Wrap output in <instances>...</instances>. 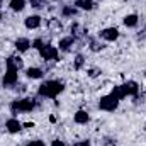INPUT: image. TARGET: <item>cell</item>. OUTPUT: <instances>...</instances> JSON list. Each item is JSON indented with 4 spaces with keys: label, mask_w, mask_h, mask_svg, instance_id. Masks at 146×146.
<instances>
[{
    "label": "cell",
    "mask_w": 146,
    "mask_h": 146,
    "mask_svg": "<svg viewBox=\"0 0 146 146\" xmlns=\"http://www.w3.org/2000/svg\"><path fill=\"white\" fill-rule=\"evenodd\" d=\"M36 107V100L34 99H21L12 102V110L14 112H29Z\"/></svg>",
    "instance_id": "cell-2"
},
{
    "label": "cell",
    "mask_w": 146,
    "mask_h": 146,
    "mask_svg": "<svg viewBox=\"0 0 146 146\" xmlns=\"http://www.w3.org/2000/svg\"><path fill=\"white\" fill-rule=\"evenodd\" d=\"M39 53H41V56H42L44 60H54V58H56V54H58V49H56L54 46L44 44V46L39 49Z\"/></svg>",
    "instance_id": "cell-4"
},
{
    "label": "cell",
    "mask_w": 146,
    "mask_h": 146,
    "mask_svg": "<svg viewBox=\"0 0 146 146\" xmlns=\"http://www.w3.org/2000/svg\"><path fill=\"white\" fill-rule=\"evenodd\" d=\"M124 90H126L127 95H138L139 87H138L136 82H127V83H124Z\"/></svg>",
    "instance_id": "cell-11"
},
{
    "label": "cell",
    "mask_w": 146,
    "mask_h": 146,
    "mask_svg": "<svg viewBox=\"0 0 146 146\" xmlns=\"http://www.w3.org/2000/svg\"><path fill=\"white\" fill-rule=\"evenodd\" d=\"M100 36H102V39H106V41H115L119 37V31L115 27H107V29H104L100 33Z\"/></svg>",
    "instance_id": "cell-5"
},
{
    "label": "cell",
    "mask_w": 146,
    "mask_h": 146,
    "mask_svg": "<svg viewBox=\"0 0 146 146\" xmlns=\"http://www.w3.org/2000/svg\"><path fill=\"white\" fill-rule=\"evenodd\" d=\"M29 3L34 7V9H42L46 5V0H29Z\"/></svg>",
    "instance_id": "cell-22"
},
{
    "label": "cell",
    "mask_w": 146,
    "mask_h": 146,
    "mask_svg": "<svg viewBox=\"0 0 146 146\" xmlns=\"http://www.w3.org/2000/svg\"><path fill=\"white\" fill-rule=\"evenodd\" d=\"M39 26H41V17L39 15H29L26 19V27L27 29H36Z\"/></svg>",
    "instance_id": "cell-9"
},
{
    "label": "cell",
    "mask_w": 146,
    "mask_h": 146,
    "mask_svg": "<svg viewBox=\"0 0 146 146\" xmlns=\"http://www.w3.org/2000/svg\"><path fill=\"white\" fill-rule=\"evenodd\" d=\"M5 127H7L9 133H19V131L22 129V124H21L17 119H9L7 124H5Z\"/></svg>",
    "instance_id": "cell-7"
},
{
    "label": "cell",
    "mask_w": 146,
    "mask_h": 146,
    "mask_svg": "<svg viewBox=\"0 0 146 146\" xmlns=\"http://www.w3.org/2000/svg\"><path fill=\"white\" fill-rule=\"evenodd\" d=\"M49 26H51L53 29H61V24H60L58 21H51V22H49Z\"/></svg>",
    "instance_id": "cell-24"
},
{
    "label": "cell",
    "mask_w": 146,
    "mask_h": 146,
    "mask_svg": "<svg viewBox=\"0 0 146 146\" xmlns=\"http://www.w3.org/2000/svg\"><path fill=\"white\" fill-rule=\"evenodd\" d=\"M99 70H97V68H92V70H90V72H88V75H90V76H92V78H94V76H97V75H99Z\"/></svg>",
    "instance_id": "cell-26"
},
{
    "label": "cell",
    "mask_w": 146,
    "mask_h": 146,
    "mask_svg": "<svg viewBox=\"0 0 146 146\" xmlns=\"http://www.w3.org/2000/svg\"><path fill=\"white\" fill-rule=\"evenodd\" d=\"M27 76L29 78H41L42 76V70H39V68H29L27 70Z\"/></svg>",
    "instance_id": "cell-19"
},
{
    "label": "cell",
    "mask_w": 146,
    "mask_h": 146,
    "mask_svg": "<svg viewBox=\"0 0 146 146\" xmlns=\"http://www.w3.org/2000/svg\"><path fill=\"white\" fill-rule=\"evenodd\" d=\"M33 46H34V48H36V49H41V48H42V46H44V44H42V41H41V39H36V41H34V42H33Z\"/></svg>",
    "instance_id": "cell-25"
},
{
    "label": "cell",
    "mask_w": 146,
    "mask_h": 146,
    "mask_svg": "<svg viewBox=\"0 0 146 146\" xmlns=\"http://www.w3.org/2000/svg\"><path fill=\"white\" fill-rule=\"evenodd\" d=\"M117 104H119V100H117L114 95H106V97H102V99L99 100L100 109H102V110H107V112L115 110V109H117Z\"/></svg>",
    "instance_id": "cell-3"
},
{
    "label": "cell",
    "mask_w": 146,
    "mask_h": 146,
    "mask_svg": "<svg viewBox=\"0 0 146 146\" xmlns=\"http://www.w3.org/2000/svg\"><path fill=\"white\" fill-rule=\"evenodd\" d=\"M75 5L78 9H83V10H92L94 9V0H76Z\"/></svg>",
    "instance_id": "cell-14"
},
{
    "label": "cell",
    "mask_w": 146,
    "mask_h": 146,
    "mask_svg": "<svg viewBox=\"0 0 146 146\" xmlns=\"http://www.w3.org/2000/svg\"><path fill=\"white\" fill-rule=\"evenodd\" d=\"M60 92H63V83L56 80H49L39 87V95L42 97H56Z\"/></svg>",
    "instance_id": "cell-1"
},
{
    "label": "cell",
    "mask_w": 146,
    "mask_h": 146,
    "mask_svg": "<svg viewBox=\"0 0 146 146\" xmlns=\"http://www.w3.org/2000/svg\"><path fill=\"white\" fill-rule=\"evenodd\" d=\"M17 82V72L15 70H7L3 75V85H14Z\"/></svg>",
    "instance_id": "cell-8"
},
{
    "label": "cell",
    "mask_w": 146,
    "mask_h": 146,
    "mask_svg": "<svg viewBox=\"0 0 146 146\" xmlns=\"http://www.w3.org/2000/svg\"><path fill=\"white\" fill-rule=\"evenodd\" d=\"M75 122H78V124L88 122V114H87V110H78V112L75 114Z\"/></svg>",
    "instance_id": "cell-15"
},
{
    "label": "cell",
    "mask_w": 146,
    "mask_h": 146,
    "mask_svg": "<svg viewBox=\"0 0 146 146\" xmlns=\"http://www.w3.org/2000/svg\"><path fill=\"white\" fill-rule=\"evenodd\" d=\"M73 44H75V37H73V36L60 39V49H61V51H70Z\"/></svg>",
    "instance_id": "cell-10"
},
{
    "label": "cell",
    "mask_w": 146,
    "mask_h": 146,
    "mask_svg": "<svg viewBox=\"0 0 146 146\" xmlns=\"http://www.w3.org/2000/svg\"><path fill=\"white\" fill-rule=\"evenodd\" d=\"M51 146H65V143L63 141H60V139H56V141H53V145Z\"/></svg>",
    "instance_id": "cell-29"
},
{
    "label": "cell",
    "mask_w": 146,
    "mask_h": 146,
    "mask_svg": "<svg viewBox=\"0 0 146 146\" xmlns=\"http://www.w3.org/2000/svg\"><path fill=\"white\" fill-rule=\"evenodd\" d=\"M72 33H73V37H83L85 36V29H83L80 24H73L72 26Z\"/></svg>",
    "instance_id": "cell-17"
},
{
    "label": "cell",
    "mask_w": 146,
    "mask_h": 146,
    "mask_svg": "<svg viewBox=\"0 0 146 146\" xmlns=\"http://www.w3.org/2000/svg\"><path fill=\"white\" fill-rule=\"evenodd\" d=\"M110 95H114L117 100H121V99H124L127 94H126V90H124V85H117V87L112 88V94H110Z\"/></svg>",
    "instance_id": "cell-13"
},
{
    "label": "cell",
    "mask_w": 146,
    "mask_h": 146,
    "mask_svg": "<svg viewBox=\"0 0 146 146\" xmlns=\"http://www.w3.org/2000/svg\"><path fill=\"white\" fill-rule=\"evenodd\" d=\"M21 68H22V60H21V58L10 56V58L7 60V70H15V72H19Z\"/></svg>",
    "instance_id": "cell-6"
},
{
    "label": "cell",
    "mask_w": 146,
    "mask_h": 146,
    "mask_svg": "<svg viewBox=\"0 0 146 146\" xmlns=\"http://www.w3.org/2000/svg\"><path fill=\"white\" fill-rule=\"evenodd\" d=\"M29 46H31V42H29V39H26V37H21V39L15 41V48H17V51H27Z\"/></svg>",
    "instance_id": "cell-12"
},
{
    "label": "cell",
    "mask_w": 146,
    "mask_h": 146,
    "mask_svg": "<svg viewBox=\"0 0 146 146\" xmlns=\"http://www.w3.org/2000/svg\"><path fill=\"white\" fill-rule=\"evenodd\" d=\"M75 146H90L88 141H78V143H75Z\"/></svg>",
    "instance_id": "cell-28"
},
{
    "label": "cell",
    "mask_w": 146,
    "mask_h": 146,
    "mask_svg": "<svg viewBox=\"0 0 146 146\" xmlns=\"http://www.w3.org/2000/svg\"><path fill=\"white\" fill-rule=\"evenodd\" d=\"M124 24H126L127 27H134V26L138 24V15H134V14L126 15V17H124Z\"/></svg>",
    "instance_id": "cell-18"
},
{
    "label": "cell",
    "mask_w": 146,
    "mask_h": 146,
    "mask_svg": "<svg viewBox=\"0 0 146 146\" xmlns=\"http://www.w3.org/2000/svg\"><path fill=\"white\" fill-rule=\"evenodd\" d=\"M83 66V56H76L75 58V68H82Z\"/></svg>",
    "instance_id": "cell-23"
},
{
    "label": "cell",
    "mask_w": 146,
    "mask_h": 146,
    "mask_svg": "<svg viewBox=\"0 0 146 146\" xmlns=\"http://www.w3.org/2000/svg\"><path fill=\"white\" fill-rule=\"evenodd\" d=\"M26 7V0H10V9L15 12H21Z\"/></svg>",
    "instance_id": "cell-16"
},
{
    "label": "cell",
    "mask_w": 146,
    "mask_h": 146,
    "mask_svg": "<svg viewBox=\"0 0 146 146\" xmlns=\"http://www.w3.org/2000/svg\"><path fill=\"white\" fill-rule=\"evenodd\" d=\"M0 5H2V0H0Z\"/></svg>",
    "instance_id": "cell-30"
},
{
    "label": "cell",
    "mask_w": 146,
    "mask_h": 146,
    "mask_svg": "<svg viewBox=\"0 0 146 146\" xmlns=\"http://www.w3.org/2000/svg\"><path fill=\"white\" fill-rule=\"evenodd\" d=\"M27 146H44V143L42 141H31Z\"/></svg>",
    "instance_id": "cell-27"
},
{
    "label": "cell",
    "mask_w": 146,
    "mask_h": 146,
    "mask_svg": "<svg viewBox=\"0 0 146 146\" xmlns=\"http://www.w3.org/2000/svg\"><path fill=\"white\" fill-rule=\"evenodd\" d=\"M0 19H2V14H0Z\"/></svg>",
    "instance_id": "cell-31"
},
{
    "label": "cell",
    "mask_w": 146,
    "mask_h": 146,
    "mask_svg": "<svg viewBox=\"0 0 146 146\" xmlns=\"http://www.w3.org/2000/svg\"><path fill=\"white\" fill-rule=\"evenodd\" d=\"M102 48H104V44H102V42H99V41H95V39H92V41H90V49H92V51H100Z\"/></svg>",
    "instance_id": "cell-21"
},
{
    "label": "cell",
    "mask_w": 146,
    "mask_h": 146,
    "mask_svg": "<svg viewBox=\"0 0 146 146\" xmlns=\"http://www.w3.org/2000/svg\"><path fill=\"white\" fill-rule=\"evenodd\" d=\"M63 15H65V17H73V15H76V9H75V7H70V5L63 7Z\"/></svg>",
    "instance_id": "cell-20"
}]
</instances>
